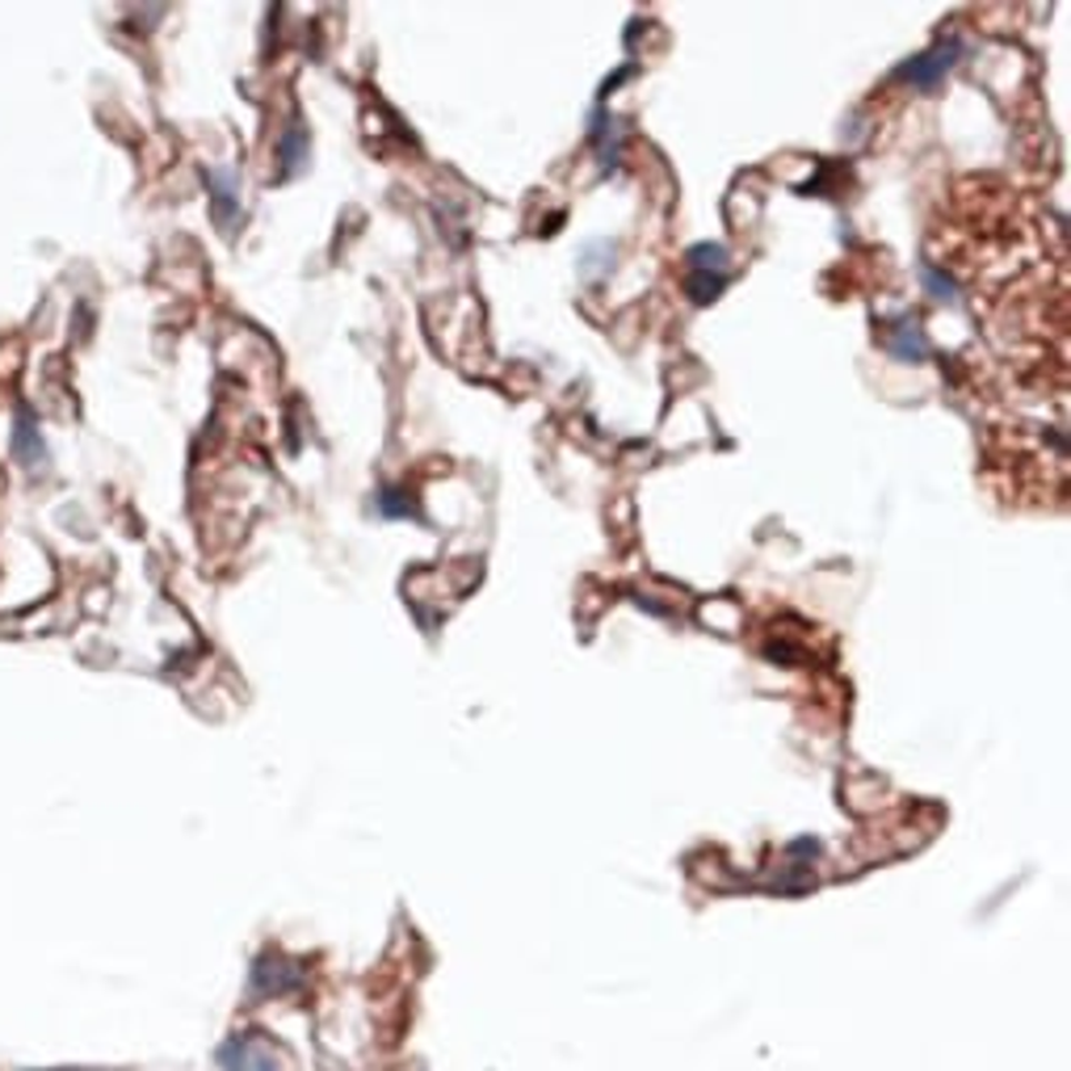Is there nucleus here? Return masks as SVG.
<instances>
[{"mask_svg":"<svg viewBox=\"0 0 1071 1071\" xmlns=\"http://www.w3.org/2000/svg\"><path fill=\"white\" fill-rule=\"evenodd\" d=\"M13 454H18L30 471H39L42 462H47V446H42L39 429H34V421H30V412H18V424H13Z\"/></svg>","mask_w":1071,"mask_h":1071,"instance_id":"20e7f679","label":"nucleus"},{"mask_svg":"<svg viewBox=\"0 0 1071 1071\" xmlns=\"http://www.w3.org/2000/svg\"><path fill=\"white\" fill-rule=\"evenodd\" d=\"M303 988V967L299 962H290V958L282 954H266L257 958V967H252V995L257 1000H278V995H290Z\"/></svg>","mask_w":1071,"mask_h":1071,"instance_id":"f257e3e1","label":"nucleus"},{"mask_svg":"<svg viewBox=\"0 0 1071 1071\" xmlns=\"http://www.w3.org/2000/svg\"><path fill=\"white\" fill-rule=\"evenodd\" d=\"M891 353L895 358H903V362H924V353H929V344H924V332H920L917 320H903L900 328H891Z\"/></svg>","mask_w":1071,"mask_h":1071,"instance_id":"39448f33","label":"nucleus"},{"mask_svg":"<svg viewBox=\"0 0 1071 1071\" xmlns=\"http://www.w3.org/2000/svg\"><path fill=\"white\" fill-rule=\"evenodd\" d=\"M207 181L214 186V214L231 223V202H236V177L231 172H207Z\"/></svg>","mask_w":1071,"mask_h":1071,"instance_id":"423d86ee","label":"nucleus"},{"mask_svg":"<svg viewBox=\"0 0 1071 1071\" xmlns=\"http://www.w3.org/2000/svg\"><path fill=\"white\" fill-rule=\"evenodd\" d=\"M954 56H958V42H945V47H938V51H929V56L912 59L908 68H900V77L917 80V84H933V80L954 63Z\"/></svg>","mask_w":1071,"mask_h":1071,"instance_id":"7ed1b4c3","label":"nucleus"},{"mask_svg":"<svg viewBox=\"0 0 1071 1071\" xmlns=\"http://www.w3.org/2000/svg\"><path fill=\"white\" fill-rule=\"evenodd\" d=\"M924 282H929V287L938 290V299H954V287H950L945 278H938V269H929V266H924Z\"/></svg>","mask_w":1071,"mask_h":1071,"instance_id":"6e6552de","label":"nucleus"},{"mask_svg":"<svg viewBox=\"0 0 1071 1071\" xmlns=\"http://www.w3.org/2000/svg\"><path fill=\"white\" fill-rule=\"evenodd\" d=\"M689 269L693 273H707V269H728V249L723 244H698V249L689 252Z\"/></svg>","mask_w":1071,"mask_h":1071,"instance_id":"0eeeda50","label":"nucleus"},{"mask_svg":"<svg viewBox=\"0 0 1071 1071\" xmlns=\"http://www.w3.org/2000/svg\"><path fill=\"white\" fill-rule=\"evenodd\" d=\"M219 1068L223 1071H278V1059L269 1051L261 1033H236L219 1047Z\"/></svg>","mask_w":1071,"mask_h":1071,"instance_id":"f03ea898","label":"nucleus"}]
</instances>
